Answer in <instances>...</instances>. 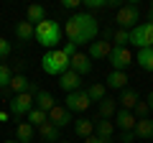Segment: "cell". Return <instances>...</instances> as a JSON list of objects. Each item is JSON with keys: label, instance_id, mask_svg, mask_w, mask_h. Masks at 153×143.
Listing matches in <instances>:
<instances>
[{"label": "cell", "instance_id": "cell-1", "mask_svg": "<svg viewBox=\"0 0 153 143\" xmlns=\"http://www.w3.org/2000/svg\"><path fill=\"white\" fill-rule=\"evenodd\" d=\"M64 33H66V41L82 46V44H92L100 33V21L87 10H79L74 16H69L64 21Z\"/></svg>", "mask_w": 153, "mask_h": 143}, {"label": "cell", "instance_id": "cell-2", "mask_svg": "<svg viewBox=\"0 0 153 143\" xmlns=\"http://www.w3.org/2000/svg\"><path fill=\"white\" fill-rule=\"evenodd\" d=\"M61 36H64V26L61 23H56V21H41L36 26V41L41 46H44L46 51H51V49H59L61 46Z\"/></svg>", "mask_w": 153, "mask_h": 143}, {"label": "cell", "instance_id": "cell-3", "mask_svg": "<svg viewBox=\"0 0 153 143\" xmlns=\"http://www.w3.org/2000/svg\"><path fill=\"white\" fill-rule=\"evenodd\" d=\"M41 69L51 77H61L64 72H69V56L61 49H51L41 56Z\"/></svg>", "mask_w": 153, "mask_h": 143}, {"label": "cell", "instance_id": "cell-4", "mask_svg": "<svg viewBox=\"0 0 153 143\" xmlns=\"http://www.w3.org/2000/svg\"><path fill=\"white\" fill-rule=\"evenodd\" d=\"M36 92L38 89L33 87H28L26 92H21V95H13V100H10V112L16 118H21V115H28V112L36 107Z\"/></svg>", "mask_w": 153, "mask_h": 143}, {"label": "cell", "instance_id": "cell-5", "mask_svg": "<svg viewBox=\"0 0 153 143\" xmlns=\"http://www.w3.org/2000/svg\"><path fill=\"white\" fill-rule=\"evenodd\" d=\"M130 46H135L138 51L153 49V23L151 21H143L135 28H130Z\"/></svg>", "mask_w": 153, "mask_h": 143}, {"label": "cell", "instance_id": "cell-6", "mask_svg": "<svg viewBox=\"0 0 153 143\" xmlns=\"http://www.w3.org/2000/svg\"><path fill=\"white\" fill-rule=\"evenodd\" d=\"M138 21H140V8H138L135 3H125V5H120L117 13H115V23H117V28H125V31L135 28Z\"/></svg>", "mask_w": 153, "mask_h": 143}, {"label": "cell", "instance_id": "cell-7", "mask_svg": "<svg viewBox=\"0 0 153 143\" xmlns=\"http://www.w3.org/2000/svg\"><path fill=\"white\" fill-rule=\"evenodd\" d=\"M107 61L112 64V72H125L128 66L135 61V56H133V51L128 49V46H112Z\"/></svg>", "mask_w": 153, "mask_h": 143}, {"label": "cell", "instance_id": "cell-8", "mask_svg": "<svg viewBox=\"0 0 153 143\" xmlns=\"http://www.w3.org/2000/svg\"><path fill=\"white\" fill-rule=\"evenodd\" d=\"M64 107L74 115V112H84V110H89V105H92V100H89V95H87V89H76V92H71V95H66V100H64Z\"/></svg>", "mask_w": 153, "mask_h": 143}, {"label": "cell", "instance_id": "cell-9", "mask_svg": "<svg viewBox=\"0 0 153 143\" xmlns=\"http://www.w3.org/2000/svg\"><path fill=\"white\" fill-rule=\"evenodd\" d=\"M110 51H112V41H107V39H97V41H92V44H89L87 56H89V59L102 61V59H110Z\"/></svg>", "mask_w": 153, "mask_h": 143}, {"label": "cell", "instance_id": "cell-10", "mask_svg": "<svg viewBox=\"0 0 153 143\" xmlns=\"http://www.w3.org/2000/svg\"><path fill=\"white\" fill-rule=\"evenodd\" d=\"M69 69L76 72L79 77H84V74H89V72H92V59H89L87 54H79V51H76V54L69 59Z\"/></svg>", "mask_w": 153, "mask_h": 143}, {"label": "cell", "instance_id": "cell-11", "mask_svg": "<svg viewBox=\"0 0 153 143\" xmlns=\"http://www.w3.org/2000/svg\"><path fill=\"white\" fill-rule=\"evenodd\" d=\"M59 87L64 89L66 95H71V92H76V89H82V77L69 69V72H64V74L59 77Z\"/></svg>", "mask_w": 153, "mask_h": 143}, {"label": "cell", "instance_id": "cell-12", "mask_svg": "<svg viewBox=\"0 0 153 143\" xmlns=\"http://www.w3.org/2000/svg\"><path fill=\"white\" fill-rule=\"evenodd\" d=\"M115 125L120 128L123 133H128V130H135V125H138V118L133 115L130 110H123V107H117V112H115Z\"/></svg>", "mask_w": 153, "mask_h": 143}, {"label": "cell", "instance_id": "cell-13", "mask_svg": "<svg viewBox=\"0 0 153 143\" xmlns=\"http://www.w3.org/2000/svg\"><path fill=\"white\" fill-rule=\"evenodd\" d=\"M49 123H54L56 128H64V125H69V123H71V112L66 110L64 105H56L54 110L49 112Z\"/></svg>", "mask_w": 153, "mask_h": 143}, {"label": "cell", "instance_id": "cell-14", "mask_svg": "<svg viewBox=\"0 0 153 143\" xmlns=\"http://www.w3.org/2000/svg\"><path fill=\"white\" fill-rule=\"evenodd\" d=\"M128 74L125 72H110L107 79H105V87L107 89H128Z\"/></svg>", "mask_w": 153, "mask_h": 143}, {"label": "cell", "instance_id": "cell-15", "mask_svg": "<svg viewBox=\"0 0 153 143\" xmlns=\"http://www.w3.org/2000/svg\"><path fill=\"white\" fill-rule=\"evenodd\" d=\"M16 39L21 41V44L36 39V26H33V23H28V21H18V23H16Z\"/></svg>", "mask_w": 153, "mask_h": 143}, {"label": "cell", "instance_id": "cell-16", "mask_svg": "<svg viewBox=\"0 0 153 143\" xmlns=\"http://www.w3.org/2000/svg\"><path fill=\"white\" fill-rule=\"evenodd\" d=\"M38 136L44 138L46 143H59L61 141V128H56L54 123H44V125L38 128Z\"/></svg>", "mask_w": 153, "mask_h": 143}, {"label": "cell", "instance_id": "cell-17", "mask_svg": "<svg viewBox=\"0 0 153 143\" xmlns=\"http://www.w3.org/2000/svg\"><path fill=\"white\" fill-rule=\"evenodd\" d=\"M117 102H120L123 110H130V112H133V110H135V105L140 102V95H138L135 89L128 87V89H123V95H120V100H117Z\"/></svg>", "mask_w": 153, "mask_h": 143}, {"label": "cell", "instance_id": "cell-18", "mask_svg": "<svg viewBox=\"0 0 153 143\" xmlns=\"http://www.w3.org/2000/svg\"><path fill=\"white\" fill-rule=\"evenodd\" d=\"M135 138H140V141H153V120L151 118H143V120H138L135 125Z\"/></svg>", "mask_w": 153, "mask_h": 143}, {"label": "cell", "instance_id": "cell-19", "mask_svg": "<svg viewBox=\"0 0 153 143\" xmlns=\"http://www.w3.org/2000/svg\"><path fill=\"white\" fill-rule=\"evenodd\" d=\"M36 107L38 110H44V112H51L56 107V100L51 92H44V89H38L36 92Z\"/></svg>", "mask_w": 153, "mask_h": 143}, {"label": "cell", "instance_id": "cell-20", "mask_svg": "<svg viewBox=\"0 0 153 143\" xmlns=\"http://www.w3.org/2000/svg\"><path fill=\"white\" fill-rule=\"evenodd\" d=\"M33 136H36V128L31 123H18L16 125V141L18 143H31Z\"/></svg>", "mask_w": 153, "mask_h": 143}, {"label": "cell", "instance_id": "cell-21", "mask_svg": "<svg viewBox=\"0 0 153 143\" xmlns=\"http://www.w3.org/2000/svg\"><path fill=\"white\" fill-rule=\"evenodd\" d=\"M26 21L33 23V26H38L41 21H46V8H44V5H36V3L28 5V8H26Z\"/></svg>", "mask_w": 153, "mask_h": 143}, {"label": "cell", "instance_id": "cell-22", "mask_svg": "<svg viewBox=\"0 0 153 143\" xmlns=\"http://www.w3.org/2000/svg\"><path fill=\"white\" fill-rule=\"evenodd\" d=\"M94 133H97L100 138H107V141H112L115 123H112V120H105V118H100V120H94Z\"/></svg>", "mask_w": 153, "mask_h": 143}, {"label": "cell", "instance_id": "cell-23", "mask_svg": "<svg viewBox=\"0 0 153 143\" xmlns=\"http://www.w3.org/2000/svg\"><path fill=\"white\" fill-rule=\"evenodd\" d=\"M97 110H100V118H105V120H110V118L117 112V100L112 97H105L102 102H97Z\"/></svg>", "mask_w": 153, "mask_h": 143}, {"label": "cell", "instance_id": "cell-24", "mask_svg": "<svg viewBox=\"0 0 153 143\" xmlns=\"http://www.w3.org/2000/svg\"><path fill=\"white\" fill-rule=\"evenodd\" d=\"M28 87H31V82H28V77H26V74H13L10 84H8V89H10L13 95H21V92H26Z\"/></svg>", "mask_w": 153, "mask_h": 143}, {"label": "cell", "instance_id": "cell-25", "mask_svg": "<svg viewBox=\"0 0 153 143\" xmlns=\"http://www.w3.org/2000/svg\"><path fill=\"white\" fill-rule=\"evenodd\" d=\"M74 130L79 138H89L94 133V120H89V118H79V120L74 123Z\"/></svg>", "mask_w": 153, "mask_h": 143}, {"label": "cell", "instance_id": "cell-26", "mask_svg": "<svg viewBox=\"0 0 153 143\" xmlns=\"http://www.w3.org/2000/svg\"><path fill=\"white\" fill-rule=\"evenodd\" d=\"M135 61H138L140 69L153 72V49H140V51H138V56H135Z\"/></svg>", "mask_w": 153, "mask_h": 143}, {"label": "cell", "instance_id": "cell-27", "mask_svg": "<svg viewBox=\"0 0 153 143\" xmlns=\"http://www.w3.org/2000/svg\"><path fill=\"white\" fill-rule=\"evenodd\" d=\"M87 95H89L92 102H102V100L107 97V87L100 84V82H94V84H89V87H87Z\"/></svg>", "mask_w": 153, "mask_h": 143}, {"label": "cell", "instance_id": "cell-28", "mask_svg": "<svg viewBox=\"0 0 153 143\" xmlns=\"http://www.w3.org/2000/svg\"><path fill=\"white\" fill-rule=\"evenodd\" d=\"M26 123H31L33 128H41L44 123H49V112H44V110H38V107H33L31 112H28V120Z\"/></svg>", "mask_w": 153, "mask_h": 143}, {"label": "cell", "instance_id": "cell-29", "mask_svg": "<svg viewBox=\"0 0 153 143\" xmlns=\"http://www.w3.org/2000/svg\"><path fill=\"white\" fill-rule=\"evenodd\" d=\"M82 5L87 8V13H89V10H102V8H115L117 3H112V0H84Z\"/></svg>", "mask_w": 153, "mask_h": 143}, {"label": "cell", "instance_id": "cell-30", "mask_svg": "<svg viewBox=\"0 0 153 143\" xmlns=\"http://www.w3.org/2000/svg\"><path fill=\"white\" fill-rule=\"evenodd\" d=\"M10 79H13V69L5 64V61H0V89H8Z\"/></svg>", "mask_w": 153, "mask_h": 143}, {"label": "cell", "instance_id": "cell-31", "mask_svg": "<svg viewBox=\"0 0 153 143\" xmlns=\"http://www.w3.org/2000/svg\"><path fill=\"white\" fill-rule=\"evenodd\" d=\"M112 41H115V46H128V44H130V31L117 28V31L112 33Z\"/></svg>", "mask_w": 153, "mask_h": 143}, {"label": "cell", "instance_id": "cell-32", "mask_svg": "<svg viewBox=\"0 0 153 143\" xmlns=\"http://www.w3.org/2000/svg\"><path fill=\"white\" fill-rule=\"evenodd\" d=\"M148 112H151V107H148L146 100H140V102L135 105V110H133V115L138 118V120H143V118H148Z\"/></svg>", "mask_w": 153, "mask_h": 143}, {"label": "cell", "instance_id": "cell-33", "mask_svg": "<svg viewBox=\"0 0 153 143\" xmlns=\"http://www.w3.org/2000/svg\"><path fill=\"white\" fill-rule=\"evenodd\" d=\"M10 51H13L10 41H8L5 36H0V59H8V56H10Z\"/></svg>", "mask_w": 153, "mask_h": 143}, {"label": "cell", "instance_id": "cell-34", "mask_svg": "<svg viewBox=\"0 0 153 143\" xmlns=\"http://www.w3.org/2000/svg\"><path fill=\"white\" fill-rule=\"evenodd\" d=\"M59 49H61V51H64V54H66V56H69V59H71V56H74V54H76V44H71V41H66V44H61V46H59Z\"/></svg>", "mask_w": 153, "mask_h": 143}, {"label": "cell", "instance_id": "cell-35", "mask_svg": "<svg viewBox=\"0 0 153 143\" xmlns=\"http://www.w3.org/2000/svg\"><path fill=\"white\" fill-rule=\"evenodd\" d=\"M61 5H64L66 10H76V13H79V8H82V0H64Z\"/></svg>", "mask_w": 153, "mask_h": 143}, {"label": "cell", "instance_id": "cell-36", "mask_svg": "<svg viewBox=\"0 0 153 143\" xmlns=\"http://www.w3.org/2000/svg\"><path fill=\"white\" fill-rule=\"evenodd\" d=\"M84 141H87V143H110L107 138H100L97 133H92V136H89V138H84Z\"/></svg>", "mask_w": 153, "mask_h": 143}, {"label": "cell", "instance_id": "cell-37", "mask_svg": "<svg viewBox=\"0 0 153 143\" xmlns=\"http://www.w3.org/2000/svg\"><path fill=\"white\" fill-rule=\"evenodd\" d=\"M130 141H135V133H133V130L123 133V143H130Z\"/></svg>", "mask_w": 153, "mask_h": 143}, {"label": "cell", "instance_id": "cell-38", "mask_svg": "<svg viewBox=\"0 0 153 143\" xmlns=\"http://www.w3.org/2000/svg\"><path fill=\"white\" fill-rule=\"evenodd\" d=\"M8 118H10L8 112H0V123H8Z\"/></svg>", "mask_w": 153, "mask_h": 143}, {"label": "cell", "instance_id": "cell-39", "mask_svg": "<svg viewBox=\"0 0 153 143\" xmlns=\"http://www.w3.org/2000/svg\"><path fill=\"white\" fill-rule=\"evenodd\" d=\"M146 102H148V107H151V110H153V92L148 95V100H146Z\"/></svg>", "mask_w": 153, "mask_h": 143}, {"label": "cell", "instance_id": "cell-40", "mask_svg": "<svg viewBox=\"0 0 153 143\" xmlns=\"http://www.w3.org/2000/svg\"><path fill=\"white\" fill-rule=\"evenodd\" d=\"M148 21L153 23V3H151V8H148Z\"/></svg>", "mask_w": 153, "mask_h": 143}, {"label": "cell", "instance_id": "cell-41", "mask_svg": "<svg viewBox=\"0 0 153 143\" xmlns=\"http://www.w3.org/2000/svg\"><path fill=\"white\" fill-rule=\"evenodd\" d=\"M3 143H18V141H16V138H10V141H3Z\"/></svg>", "mask_w": 153, "mask_h": 143}, {"label": "cell", "instance_id": "cell-42", "mask_svg": "<svg viewBox=\"0 0 153 143\" xmlns=\"http://www.w3.org/2000/svg\"><path fill=\"white\" fill-rule=\"evenodd\" d=\"M59 143H69V141H59Z\"/></svg>", "mask_w": 153, "mask_h": 143}, {"label": "cell", "instance_id": "cell-43", "mask_svg": "<svg viewBox=\"0 0 153 143\" xmlns=\"http://www.w3.org/2000/svg\"><path fill=\"white\" fill-rule=\"evenodd\" d=\"M0 97H3V89H0Z\"/></svg>", "mask_w": 153, "mask_h": 143}, {"label": "cell", "instance_id": "cell-44", "mask_svg": "<svg viewBox=\"0 0 153 143\" xmlns=\"http://www.w3.org/2000/svg\"><path fill=\"white\" fill-rule=\"evenodd\" d=\"M110 143H115V141H110Z\"/></svg>", "mask_w": 153, "mask_h": 143}]
</instances>
